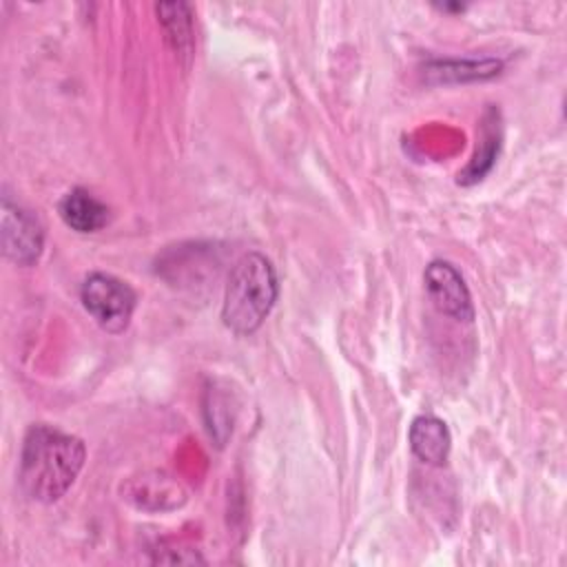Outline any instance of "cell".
Segmentation results:
<instances>
[{
    "instance_id": "cell-5",
    "label": "cell",
    "mask_w": 567,
    "mask_h": 567,
    "mask_svg": "<svg viewBox=\"0 0 567 567\" xmlns=\"http://www.w3.org/2000/svg\"><path fill=\"white\" fill-rule=\"evenodd\" d=\"M423 281H425V292L430 301L441 315H447L456 321L474 319V303H472L470 288L454 264L443 259L430 261L423 272Z\"/></svg>"
},
{
    "instance_id": "cell-6",
    "label": "cell",
    "mask_w": 567,
    "mask_h": 567,
    "mask_svg": "<svg viewBox=\"0 0 567 567\" xmlns=\"http://www.w3.org/2000/svg\"><path fill=\"white\" fill-rule=\"evenodd\" d=\"M412 454L427 465H443L450 456L452 434L443 419L434 414H419L408 432Z\"/></svg>"
},
{
    "instance_id": "cell-4",
    "label": "cell",
    "mask_w": 567,
    "mask_h": 567,
    "mask_svg": "<svg viewBox=\"0 0 567 567\" xmlns=\"http://www.w3.org/2000/svg\"><path fill=\"white\" fill-rule=\"evenodd\" d=\"M0 244L4 257L18 266H33L44 248L42 221L9 193L0 199Z\"/></svg>"
},
{
    "instance_id": "cell-2",
    "label": "cell",
    "mask_w": 567,
    "mask_h": 567,
    "mask_svg": "<svg viewBox=\"0 0 567 567\" xmlns=\"http://www.w3.org/2000/svg\"><path fill=\"white\" fill-rule=\"evenodd\" d=\"M279 295L272 261L261 252L241 255L228 275L221 319L235 334H252L270 315Z\"/></svg>"
},
{
    "instance_id": "cell-3",
    "label": "cell",
    "mask_w": 567,
    "mask_h": 567,
    "mask_svg": "<svg viewBox=\"0 0 567 567\" xmlns=\"http://www.w3.org/2000/svg\"><path fill=\"white\" fill-rule=\"evenodd\" d=\"M80 299L95 323L111 334L126 330L137 306L135 290L109 272H91L80 286Z\"/></svg>"
},
{
    "instance_id": "cell-7",
    "label": "cell",
    "mask_w": 567,
    "mask_h": 567,
    "mask_svg": "<svg viewBox=\"0 0 567 567\" xmlns=\"http://www.w3.org/2000/svg\"><path fill=\"white\" fill-rule=\"evenodd\" d=\"M62 221L75 233H95L109 221V208L86 188H71L58 204Z\"/></svg>"
},
{
    "instance_id": "cell-10",
    "label": "cell",
    "mask_w": 567,
    "mask_h": 567,
    "mask_svg": "<svg viewBox=\"0 0 567 567\" xmlns=\"http://www.w3.org/2000/svg\"><path fill=\"white\" fill-rule=\"evenodd\" d=\"M503 69L501 60H461V62H434L427 66V73L436 75V82H463V80H483L492 78Z\"/></svg>"
},
{
    "instance_id": "cell-1",
    "label": "cell",
    "mask_w": 567,
    "mask_h": 567,
    "mask_svg": "<svg viewBox=\"0 0 567 567\" xmlns=\"http://www.w3.org/2000/svg\"><path fill=\"white\" fill-rule=\"evenodd\" d=\"M84 458L82 439L47 423H35L27 430L20 450V487L33 501L55 503L75 483Z\"/></svg>"
},
{
    "instance_id": "cell-8",
    "label": "cell",
    "mask_w": 567,
    "mask_h": 567,
    "mask_svg": "<svg viewBox=\"0 0 567 567\" xmlns=\"http://www.w3.org/2000/svg\"><path fill=\"white\" fill-rule=\"evenodd\" d=\"M498 146H501L498 111L489 106L485 111L483 120H481V137H478L476 153H474L472 162L467 164V168L463 173H458V182L461 184H474V182L483 179L485 173L492 168L496 155H498Z\"/></svg>"
},
{
    "instance_id": "cell-9",
    "label": "cell",
    "mask_w": 567,
    "mask_h": 567,
    "mask_svg": "<svg viewBox=\"0 0 567 567\" xmlns=\"http://www.w3.org/2000/svg\"><path fill=\"white\" fill-rule=\"evenodd\" d=\"M155 11L159 16V22L164 27L166 40L171 42L173 51L179 58H190L193 55V20H190V9L184 2H162L155 4Z\"/></svg>"
}]
</instances>
